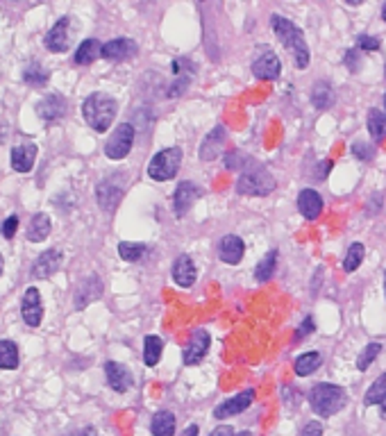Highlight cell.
<instances>
[{"label": "cell", "mask_w": 386, "mask_h": 436, "mask_svg": "<svg viewBox=\"0 0 386 436\" xmlns=\"http://www.w3.org/2000/svg\"><path fill=\"white\" fill-rule=\"evenodd\" d=\"M384 293H386V270H384Z\"/></svg>", "instance_id": "obj_52"}, {"label": "cell", "mask_w": 386, "mask_h": 436, "mask_svg": "<svg viewBox=\"0 0 386 436\" xmlns=\"http://www.w3.org/2000/svg\"><path fill=\"white\" fill-rule=\"evenodd\" d=\"M298 209L307 220H316L322 211V198L318 191L314 189H303L300 196H298Z\"/></svg>", "instance_id": "obj_23"}, {"label": "cell", "mask_w": 386, "mask_h": 436, "mask_svg": "<svg viewBox=\"0 0 386 436\" xmlns=\"http://www.w3.org/2000/svg\"><path fill=\"white\" fill-rule=\"evenodd\" d=\"M309 98H311V105H314L316 109H330L334 105V91L327 82H316L314 86H311Z\"/></svg>", "instance_id": "obj_29"}, {"label": "cell", "mask_w": 386, "mask_h": 436, "mask_svg": "<svg viewBox=\"0 0 386 436\" xmlns=\"http://www.w3.org/2000/svg\"><path fill=\"white\" fill-rule=\"evenodd\" d=\"M225 136H228L225 126H216L203 139L200 151H198V157H200L203 161H214L220 155V148H223V143H225Z\"/></svg>", "instance_id": "obj_19"}, {"label": "cell", "mask_w": 386, "mask_h": 436, "mask_svg": "<svg viewBox=\"0 0 386 436\" xmlns=\"http://www.w3.org/2000/svg\"><path fill=\"white\" fill-rule=\"evenodd\" d=\"M68 436H98V434H96V430H93V427H84V430H80V432H73V434H68Z\"/></svg>", "instance_id": "obj_46"}, {"label": "cell", "mask_w": 386, "mask_h": 436, "mask_svg": "<svg viewBox=\"0 0 386 436\" xmlns=\"http://www.w3.org/2000/svg\"><path fill=\"white\" fill-rule=\"evenodd\" d=\"M98 57H103V44L98 39H84L78 46L76 55H73V61H76L78 66H89Z\"/></svg>", "instance_id": "obj_24"}, {"label": "cell", "mask_w": 386, "mask_h": 436, "mask_svg": "<svg viewBox=\"0 0 386 436\" xmlns=\"http://www.w3.org/2000/svg\"><path fill=\"white\" fill-rule=\"evenodd\" d=\"M36 161V146L34 143H19L11 148L9 164L16 173H30Z\"/></svg>", "instance_id": "obj_20"}, {"label": "cell", "mask_w": 386, "mask_h": 436, "mask_svg": "<svg viewBox=\"0 0 386 436\" xmlns=\"http://www.w3.org/2000/svg\"><path fill=\"white\" fill-rule=\"evenodd\" d=\"M0 275H3V257H0Z\"/></svg>", "instance_id": "obj_50"}, {"label": "cell", "mask_w": 386, "mask_h": 436, "mask_svg": "<svg viewBox=\"0 0 386 436\" xmlns=\"http://www.w3.org/2000/svg\"><path fill=\"white\" fill-rule=\"evenodd\" d=\"M61 259H64V255H61L59 248H51V250L41 253L39 257H36L34 264H32V275H34V278H39V280L51 278L53 273L59 270Z\"/></svg>", "instance_id": "obj_17"}, {"label": "cell", "mask_w": 386, "mask_h": 436, "mask_svg": "<svg viewBox=\"0 0 386 436\" xmlns=\"http://www.w3.org/2000/svg\"><path fill=\"white\" fill-rule=\"evenodd\" d=\"M101 295H103V282H101V278H98V275L86 278L80 284V289L76 291V307L84 309L86 305H91L93 300H98Z\"/></svg>", "instance_id": "obj_22"}, {"label": "cell", "mask_w": 386, "mask_h": 436, "mask_svg": "<svg viewBox=\"0 0 386 436\" xmlns=\"http://www.w3.org/2000/svg\"><path fill=\"white\" fill-rule=\"evenodd\" d=\"M357 46H359V51H380V39H375V36H370V34H359Z\"/></svg>", "instance_id": "obj_38"}, {"label": "cell", "mask_w": 386, "mask_h": 436, "mask_svg": "<svg viewBox=\"0 0 386 436\" xmlns=\"http://www.w3.org/2000/svg\"><path fill=\"white\" fill-rule=\"evenodd\" d=\"M48 80H51V71L44 69L39 61H32V64L26 66V71H23V82L30 84V86H46Z\"/></svg>", "instance_id": "obj_30"}, {"label": "cell", "mask_w": 386, "mask_h": 436, "mask_svg": "<svg viewBox=\"0 0 386 436\" xmlns=\"http://www.w3.org/2000/svg\"><path fill=\"white\" fill-rule=\"evenodd\" d=\"M180 164H182V148L180 146L164 148L148 164V178L155 182H168L178 176Z\"/></svg>", "instance_id": "obj_5"}, {"label": "cell", "mask_w": 386, "mask_h": 436, "mask_svg": "<svg viewBox=\"0 0 386 436\" xmlns=\"http://www.w3.org/2000/svg\"><path fill=\"white\" fill-rule=\"evenodd\" d=\"M384 107H386V96H384Z\"/></svg>", "instance_id": "obj_53"}, {"label": "cell", "mask_w": 386, "mask_h": 436, "mask_svg": "<svg viewBox=\"0 0 386 436\" xmlns=\"http://www.w3.org/2000/svg\"><path fill=\"white\" fill-rule=\"evenodd\" d=\"M96 198H98V205H101L105 211H114L121 203V198H123V186H118L111 180H103L96 189Z\"/></svg>", "instance_id": "obj_21"}, {"label": "cell", "mask_w": 386, "mask_h": 436, "mask_svg": "<svg viewBox=\"0 0 386 436\" xmlns=\"http://www.w3.org/2000/svg\"><path fill=\"white\" fill-rule=\"evenodd\" d=\"M380 407H382V418L386 420V397H384V402H382Z\"/></svg>", "instance_id": "obj_48"}, {"label": "cell", "mask_w": 386, "mask_h": 436, "mask_svg": "<svg viewBox=\"0 0 386 436\" xmlns=\"http://www.w3.org/2000/svg\"><path fill=\"white\" fill-rule=\"evenodd\" d=\"M309 405L316 416L330 418L334 414H339L347 405V391L339 384H327V382L316 384L309 393Z\"/></svg>", "instance_id": "obj_3"}, {"label": "cell", "mask_w": 386, "mask_h": 436, "mask_svg": "<svg viewBox=\"0 0 386 436\" xmlns=\"http://www.w3.org/2000/svg\"><path fill=\"white\" fill-rule=\"evenodd\" d=\"M380 353H382V345L380 343H368L364 350H361V355L357 357V370H361V372L368 370L372 361L380 357Z\"/></svg>", "instance_id": "obj_37"}, {"label": "cell", "mask_w": 386, "mask_h": 436, "mask_svg": "<svg viewBox=\"0 0 386 436\" xmlns=\"http://www.w3.org/2000/svg\"><path fill=\"white\" fill-rule=\"evenodd\" d=\"M352 153H355V157H359L361 161H370L372 157H375V151H372V148L366 146V143H355V146H352Z\"/></svg>", "instance_id": "obj_40"}, {"label": "cell", "mask_w": 386, "mask_h": 436, "mask_svg": "<svg viewBox=\"0 0 386 436\" xmlns=\"http://www.w3.org/2000/svg\"><path fill=\"white\" fill-rule=\"evenodd\" d=\"M368 132L375 141L386 139V111H382V109L368 111Z\"/></svg>", "instance_id": "obj_33"}, {"label": "cell", "mask_w": 386, "mask_h": 436, "mask_svg": "<svg viewBox=\"0 0 386 436\" xmlns=\"http://www.w3.org/2000/svg\"><path fill=\"white\" fill-rule=\"evenodd\" d=\"M132 146H134V126H130V123H121L105 143V155L114 161L126 159L132 151Z\"/></svg>", "instance_id": "obj_6"}, {"label": "cell", "mask_w": 386, "mask_h": 436, "mask_svg": "<svg viewBox=\"0 0 386 436\" xmlns=\"http://www.w3.org/2000/svg\"><path fill=\"white\" fill-rule=\"evenodd\" d=\"M21 316L26 320L28 328H39L44 320V303H41V293L36 286H28L26 293H23L21 300Z\"/></svg>", "instance_id": "obj_7"}, {"label": "cell", "mask_w": 386, "mask_h": 436, "mask_svg": "<svg viewBox=\"0 0 386 436\" xmlns=\"http://www.w3.org/2000/svg\"><path fill=\"white\" fill-rule=\"evenodd\" d=\"M282 73V61L275 53L266 51L253 61V76L257 80H278Z\"/></svg>", "instance_id": "obj_14"}, {"label": "cell", "mask_w": 386, "mask_h": 436, "mask_svg": "<svg viewBox=\"0 0 386 436\" xmlns=\"http://www.w3.org/2000/svg\"><path fill=\"white\" fill-rule=\"evenodd\" d=\"M382 19H384V21H386V5H384V7H382Z\"/></svg>", "instance_id": "obj_49"}, {"label": "cell", "mask_w": 386, "mask_h": 436, "mask_svg": "<svg viewBox=\"0 0 386 436\" xmlns=\"http://www.w3.org/2000/svg\"><path fill=\"white\" fill-rule=\"evenodd\" d=\"M182 436H198V425H189L182 432Z\"/></svg>", "instance_id": "obj_47"}, {"label": "cell", "mask_w": 386, "mask_h": 436, "mask_svg": "<svg viewBox=\"0 0 386 436\" xmlns=\"http://www.w3.org/2000/svg\"><path fill=\"white\" fill-rule=\"evenodd\" d=\"M236 436H250V432H241V434H236Z\"/></svg>", "instance_id": "obj_51"}, {"label": "cell", "mask_w": 386, "mask_h": 436, "mask_svg": "<svg viewBox=\"0 0 386 436\" xmlns=\"http://www.w3.org/2000/svg\"><path fill=\"white\" fill-rule=\"evenodd\" d=\"M161 353H164V341H161L159 336H155V334L146 336V339H143V364L148 368L157 366L159 359H161Z\"/></svg>", "instance_id": "obj_27"}, {"label": "cell", "mask_w": 386, "mask_h": 436, "mask_svg": "<svg viewBox=\"0 0 386 436\" xmlns=\"http://www.w3.org/2000/svg\"><path fill=\"white\" fill-rule=\"evenodd\" d=\"M300 436H322V425H320L318 420H311V422H307V425L303 427Z\"/></svg>", "instance_id": "obj_42"}, {"label": "cell", "mask_w": 386, "mask_h": 436, "mask_svg": "<svg viewBox=\"0 0 386 436\" xmlns=\"http://www.w3.org/2000/svg\"><path fill=\"white\" fill-rule=\"evenodd\" d=\"M153 436H176V416L171 411H157L151 422Z\"/></svg>", "instance_id": "obj_26"}, {"label": "cell", "mask_w": 386, "mask_h": 436, "mask_svg": "<svg viewBox=\"0 0 386 436\" xmlns=\"http://www.w3.org/2000/svg\"><path fill=\"white\" fill-rule=\"evenodd\" d=\"M364 255H366L364 243H352L350 248H347V253H345L343 270H345V273H355V270L361 266V261H364Z\"/></svg>", "instance_id": "obj_35"}, {"label": "cell", "mask_w": 386, "mask_h": 436, "mask_svg": "<svg viewBox=\"0 0 386 436\" xmlns=\"http://www.w3.org/2000/svg\"><path fill=\"white\" fill-rule=\"evenodd\" d=\"M105 377L111 391L116 393H126L130 391L132 386V372L128 370V366L118 364V361H107L105 364Z\"/></svg>", "instance_id": "obj_13"}, {"label": "cell", "mask_w": 386, "mask_h": 436, "mask_svg": "<svg viewBox=\"0 0 386 436\" xmlns=\"http://www.w3.org/2000/svg\"><path fill=\"white\" fill-rule=\"evenodd\" d=\"M270 28H273V32H275V36L280 39V44L291 53L295 66L298 69H307L311 55H309V46L305 41L303 30L298 28L293 21L284 19L280 14H273L270 16Z\"/></svg>", "instance_id": "obj_1"}, {"label": "cell", "mask_w": 386, "mask_h": 436, "mask_svg": "<svg viewBox=\"0 0 386 436\" xmlns=\"http://www.w3.org/2000/svg\"><path fill=\"white\" fill-rule=\"evenodd\" d=\"M186 84H189V80H184V78H180V80H178L176 84H173V86H171V93H168V96H180V93H182V91L186 89Z\"/></svg>", "instance_id": "obj_44"}, {"label": "cell", "mask_w": 386, "mask_h": 436, "mask_svg": "<svg viewBox=\"0 0 386 436\" xmlns=\"http://www.w3.org/2000/svg\"><path fill=\"white\" fill-rule=\"evenodd\" d=\"M44 44L48 51H53V53H66L71 46V19L61 16L55 26L48 30Z\"/></svg>", "instance_id": "obj_10"}, {"label": "cell", "mask_w": 386, "mask_h": 436, "mask_svg": "<svg viewBox=\"0 0 386 436\" xmlns=\"http://www.w3.org/2000/svg\"><path fill=\"white\" fill-rule=\"evenodd\" d=\"M16 230H19V216H7L5 218V223H3V228H0V232H3V236L5 239H11V236L16 234Z\"/></svg>", "instance_id": "obj_39"}, {"label": "cell", "mask_w": 386, "mask_h": 436, "mask_svg": "<svg viewBox=\"0 0 386 436\" xmlns=\"http://www.w3.org/2000/svg\"><path fill=\"white\" fill-rule=\"evenodd\" d=\"M275 266H278V250H268L264 259L255 266V280L261 284L268 282L273 278V273H275Z\"/></svg>", "instance_id": "obj_32"}, {"label": "cell", "mask_w": 386, "mask_h": 436, "mask_svg": "<svg viewBox=\"0 0 386 436\" xmlns=\"http://www.w3.org/2000/svg\"><path fill=\"white\" fill-rule=\"evenodd\" d=\"M209 436H236V434H234V430L230 425H220V427H216L214 432H211Z\"/></svg>", "instance_id": "obj_45"}, {"label": "cell", "mask_w": 386, "mask_h": 436, "mask_svg": "<svg viewBox=\"0 0 386 436\" xmlns=\"http://www.w3.org/2000/svg\"><path fill=\"white\" fill-rule=\"evenodd\" d=\"M36 114L44 123H57L66 116V98L61 93H48L36 105Z\"/></svg>", "instance_id": "obj_11"}, {"label": "cell", "mask_w": 386, "mask_h": 436, "mask_svg": "<svg viewBox=\"0 0 386 436\" xmlns=\"http://www.w3.org/2000/svg\"><path fill=\"white\" fill-rule=\"evenodd\" d=\"M0 368L3 370L19 368V348L14 341H9V339L0 341Z\"/></svg>", "instance_id": "obj_31"}, {"label": "cell", "mask_w": 386, "mask_h": 436, "mask_svg": "<svg viewBox=\"0 0 386 436\" xmlns=\"http://www.w3.org/2000/svg\"><path fill=\"white\" fill-rule=\"evenodd\" d=\"M386 397V372H382V375L372 382V386L366 391L364 395V405L366 407H372V405H382Z\"/></svg>", "instance_id": "obj_34"}, {"label": "cell", "mask_w": 386, "mask_h": 436, "mask_svg": "<svg viewBox=\"0 0 386 436\" xmlns=\"http://www.w3.org/2000/svg\"><path fill=\"white\" fill-rule=\"evenodd\" d=\"M139 46H136L128 36H118V39H111L107 44H103V57L109 61H126L130 57L136 55Z\"/></svg>", "instance_id": "obj_16"}, {"label": "cell", "mask_w": 386, "mask_h": 436, "mask_svg": "<svg viewBox=\"0 0 386 436\" xmlns=\"http://www.w3.org/2000/svg\"><path fill=\"white\" fill-rule=\"evenodd\" d=\"M314 330H316V323H314V318H305V320H303V325L298 328V332H295V341L305 339V336H307L309 332H314Z\"/></svg>", "instance_id": "obj_41"}, {"label": "cell", "mask_w": 386, "mask_h": 436, "mask_svg": "<svg viewBox=\"0 0 386 436\" xmlns=\"http://www.w3.org/2000/svg\"><path fill=\"white\" fill-rule=\"evenodd\" d=\"M320 364H322L320 353H314V350L303 353L300 357L293 361V372H295L298 377H309L311 372H316L320 368Z\"/></svg>", "instance_id": "obj_25"}, {"label": "cell", "mask_w": 386, "mask_h": 436, "mask_svg": "<svg viewBox=\"0 0 386 436\" xmlns=\"http://www.w3.org/2000/svg\"><path fill=\"white\" fill-rule=\"evenodd\" d=\"M273 189H275V178L255 161L241 173L239 182H236V193L241 196H268Z\"/></svg>", "instance_id": "obj_4"}, {"label": "cell", "mask_w": 386, "mask_h": 436, "mask_svg": "<svg viewBox=\"0 0 386 436\" xmlns=\"http://www.w3.org/2000/svg\"><path fill=\"white\" fill-rule=\"evenodd\" d=\"M343 61H345V66L350 69L352 73L359 71V55H357V51H347L345 57H343Z\"/></svg>", "instance_id": "obj_43"}, {"label": "cell", "mask_w": 386, "mask_h": 436, "mask_svg": "<svg viewBox=\"0 0 386 436\" xmlns=\"http://www.w3.org/2000/svg\"><path fill=\"white\" fill-rule=\"evenodd\" d=\"M200 196H205L203 186H198V184L191 182V180L180 182L178 189H176V193H173V209H176V216L182 218Z\"/></svg>", "instance_id": "obj_9"}, {"label": "cell", "mask_w": 386, "mask_h": 436, "mask_svg": "<svg viewBox=\"0 0 386 436\" xmlns=\"http://www.w3.org/2000/svg\"><path fill=\"white\" fill-rule=\"evenodd\" d=\"M148 253V245L146 243H132V241H123L118 243V255L123 261H139L143 259V255Z\"/></svg>", "instance_id": "obj_36"}, {"label": "cell", "mask_w": 386, "mask_h": 436, "mask_svg": "<svg viewBox=\"0 0 386 436\" xmlns=\"http://www.w3.org/2000/svg\"><path fill=\"white\" fill-rule=\"evenodd\" d=\"M255 400V389H245L239 395H232L230 400H223L216 409H214V418H230V416H239L241 411H245L248 407L253 405Z\"/></svg>", "instance_id": "obj_12"}, {"label": "cell", "mask_w": 386, "mask_h": 436, "mask_svg": "<svg viewBox=\"0 0 386 436\" xmlns=\"http://www.w3.org/2000/svg\"><path fill=\"white\" fill-rule=\"evenodd\" d=\"M116 111H118V103L109 93H103V91H93L82 103V116L86 121V126L96 132H107L116 118Z\"/></svg>", "instance_id": "obj_2"}, {"label": "cell", "mask_w": 386, "mask_h": 436, "mask_svg": "<svg viewBox=\"0 0 386 436\" xmlns=\"http://www.w3.org/2000/svg\"><path fill=\"white\" fill-rule=\"evenodd\" d=\"M245 255V243L241 236L236 234H225L218 243V257L220 261H225L230 266H236Z\"/></svg>", "instance_id": "obj_15"}, {"label": "cell", "mask_w": 386, "mask_h": 436, "mask_svg": "<svg viewBox=\"0 0 386 436\" xmlns=\"http://www.w3.org/2000/svg\"><path fill=\"white\" fill-rule=\"evenodd\" d=\"M209 345H211V336L207 330L203 328H198L193 334H191V339L189 343L184 345V353H182V361L186 366H195V364H200L203 357L209 353Z\"/></svg>", "instance_id": "obj_8"}, {"label": "cell", "mask_w": 386, "mask_h": 436, "mask_svg": "<svg viewBox=\"0 0 386 436\" xmlns=\"http://www.w3.org/2000/svg\"><path fill=\"white\" fill-rule=\"evenodd\" d=\"M51 218H48V214H34L30 225H28V239L32 243H41L48 234H51Z\"/></svg>", "instance_id": "obj_28"}, {"label": "cell", "mask_w": 386, "mask_h": 436, "mask_svg": "<svg viewBox=\"0 0 386 436\" xmlns=\"http://www.w3.org/2000/svg\"><path fill=\"white\" fill-rule=\"evenodd\" d=\"M171 275H173V280H176L178 286H182V289H189V286H193L195 278H198V270H195L191 255H180L176 261H173Z\"/></svg>", "instance_id": "obj_18"}]
</instances>
